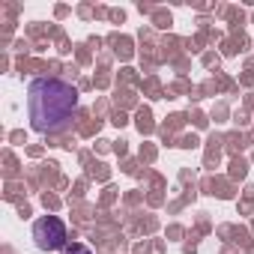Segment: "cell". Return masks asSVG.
I'll return each instance as SVG.
<instances>
[{
  "mask_svg": "<svg viewBox=\"0 0 254 254\" xmlns=\"http://www.w3.org/2000/svg\"><path fill=\"white\" fill-rule=\"evenodd\" d=\"M33 239L42 251H57L66 248V224L57 215H42L33 224Z\"/></svg>",
  "mask_w": 254,
  "mask_h": 254,
  "instance_id": "2",
  "label": "cell"
},
{
  "mask_svg": "<svg viewBox=\"0 0 254 254\" xmlns=\"http://www.w3.org/2000/svg\"><path fill=\"white\" fill-rule=\"evenodd\" d=\"M78 111V90L60 78H33L27 87V114L36 132H60Z\"/></svg>",
  "mask_w": 254,
  "mask_h": 254,
  "instance_id": "1",
  "label": "cell"
},
{
  "mask_svg": "<svg viewBox=\"0 0 254 254\" xmlns=\"http://www.w3.org/2000/svg\"><path fill=\"white\" fill-rule=\"evenodd\" d=\"M63 254H93L87 245H81V242H72V245H66L63 248Z\"/></svg>",
  "mask_w": 254,
  "mask_h": 254,
  "instance_id": "3",
  "label": "cell"
}]
</instances>
